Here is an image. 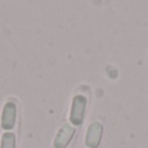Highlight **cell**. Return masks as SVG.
Wrapping results in <instances>:
<instances>
[{
  "label": "cell",
  "instance_id": "2",
  "mask_svg": "<svg viewBox=\"0 0 148 148\" xmlns=\"http://www.w3.org/2000/svg\"><path fill=\"white\" fill-rule=\"evenodd\" d=\"M16 117H17V108L13 101H8L4 105L1 114V126L4 130H12L16 123Z\"/></svg>",
  "mask_w": 148,
  "mask_h": 148
},
{
  "label": "cell",
  "instance_id": "3",
  "mask_svg": "<svg viewBox=\"0 0 148 148\" xmlns=\"http://www.w3.org/2000/svg\"><path fill=\"white\" fill-rule=\"evenodd\" d=\"M103 125L100 122H92L87 129L86 146L90 148H96L100 144L103 136Z\"/></svg>",
  "mask_w": 148,
  "mask_h": 148
},
{
  "label": "cell",
  "instance_id": "4",
  "mask_svg": "<svg viewBox=\"0 0 148 148\" xmlns=\"http://www.w3.org/2000/svg\"><path fill=\"white\" fill-rule=\"evenodd\" d=\"M74 133H75V130H74L72 125H68V123L62 125L61 129L59 130V133H57L56 138H55V142H53L55 148H65L70 143Z\"/></svg>",
  "mask_w": 148,
  "mask_h": 148
},
{
  "label": "cell",
  "instance_id": "1",
  "mask_svg": "<svg viewBox=\"0 0 148 148\" xmlns=\"http://www.w3.org/2000/svg\"><path fill=\"white\" fill-rule=\"evenodd\" d=\"M86 105L87 100L82 95H77L74 96L72 103V110H70V122L75 126H79L83 121L84 112H86Z\"/></svg>",
  "mask_w": 148,
  "mask_h": 148
},
{
  "label": "cell",
  "instance_id": "5",
  "mask_svg": "<svg viewBox=\"0 0 148 148\" xmlns=\"http://www.w3.org/2000/svg\"><path fill=\"white\" fill-rule=\"evenodd\" d=\"M0 148H16V136L13 133H5L1 138Z\"/></svg>",
  "mask_w": 148,
  "mask_h": 148
}]
</instances>
